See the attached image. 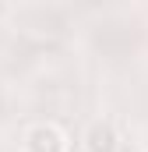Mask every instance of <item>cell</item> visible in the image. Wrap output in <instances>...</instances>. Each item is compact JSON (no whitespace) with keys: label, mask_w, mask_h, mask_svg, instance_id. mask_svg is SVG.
<instances>
[{"label":"cell","mask_w":148,"mask_h":152,"mask_svg":"<svg viewBox=\"0 0 148 152\" xmlns=\"http://www.w3.org/2000/svg\"><path fill=\"white\" fill-rule=\"evenodd\" d=\"M85 152H120V134L110 120H92L85 131Z\"/></svg>","instance_id":"obj_2"},{"label":"cell","mask_w":148,"mask_h":152,"mask_svg":"<svg viewBox=\"0 0 148 152\" xmlns=\"http://www.w3.org/2000/svg\"><path fill=\"white\" fill-rule=\"evenodd\" d=\"M141 152H148V149H141Z\"/></svg>","instance_id":"obj_3"},{"label":"cell","mask_w":148,"mask_h":152,"mask_svg":"<svg viewBox=\"0 0 148 152\" xmlns=\"http://www.w3.org/2000/svg\"><path fill=\"white\" fill-rule=\"evenodd\" d=\"M67 149H71V138L53 120H39L25 131V152H67Z\"/></svg>","instance_id":"obj_1"}]
</instances>
